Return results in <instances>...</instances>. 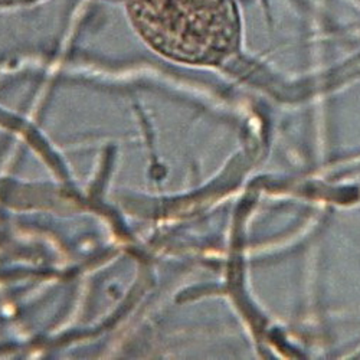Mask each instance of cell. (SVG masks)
Returning a JSON list of instances; mask_svg holds the SVG:
<instances>
[{
	"label": "cell",
	"mask_w": 360,
	"mask_h": 360,
	"mask_svg": "<svg viewBox=\"0 0 360 360\" xmlns=\"http://www.w3.org/2000/svg\"><path fill=\"white\" fill-rule=\"evenodd\" d=\"M127 13L150 48L179 64L219 65L239 46L235 0H127Z\"/></svg>",
	"instance_id": "1"
}]
</instances>
